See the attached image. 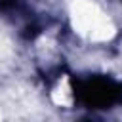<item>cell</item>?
<instances>
[{
  "instance_id": "cell-2",
  "label": "cell",
  "mask_w": 122,
  "mask_h": 122,
  "mask_svg": "<svg viewBox=\"0 0 122 122\" xmlns=\"http://www.w3.org/2000/svg\"><path fill=\"white\" fill-rule=\"evenodd\" d=\"M120 107H122V101H120Z\"/></svg>"
},
{
  "instance_id": "cell-1",
  "label": "cell",
  "mask_w": 122,
  "mask_h": 122,
  "mask_svg": "<svg viewBox=\"0 0 122 122\" xmlns=\"http://www.w3.org/2000/svg\"><path fill=\"white\" fill-rule=\"evenodd\" d=\"M61 11V25L80 48L105 50L122 36V15L107 0H65Z\"/></svg>"
},
{
  "instance_id": "cell-3",
  "label": "cell",
  "mask_w": 122,
  "mask_h": 122,
  "mask_svg": "<svg viewBox=\"0 0 122 122\" xmlns=\"http://www.w3.org/2000/svg\"><path fill=\"white\" fill-rule=\"evenodd\" d=\"M0 2H2V0H0Z\"/></svg>"
}]
</instances>
